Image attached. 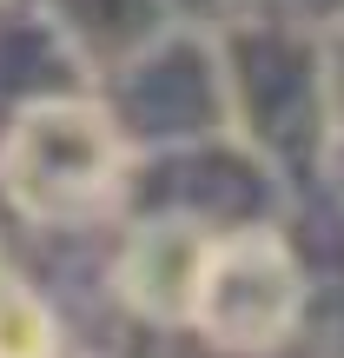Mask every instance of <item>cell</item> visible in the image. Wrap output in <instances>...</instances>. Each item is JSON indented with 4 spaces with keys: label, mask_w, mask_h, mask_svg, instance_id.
Instances as JSON below:
<instances>
[{
    "label": "cell",
    "mask_w": 344,
    "mask_h": 358,
    "mask_svg": "<svg viewBox=\"0 0 344 358\" xmlns=\"http://www.w3.org/2000/svg\"><path fill=\"white\" fill-rule=\"evenodd\" d=\"M0 358H60V319L7 266V252H0Z\"/></svg>",
    "instance_id": "4"
},
{
    "label": "cell",
    "mask_w": 344,
    "mask_h": 358,
    "mask_svg": "<svg viewBox=\"0 0 344 358\" xmlns=\"http://www.w3.org/2000/svg\"><path fill=\"white\" fill-rule=\"evenodd\" d=\"M205 252H212V232H199L192 219H153L126 239L119 252V299H126L140 319L153 325H186L192 319V292H199V272H205Z\"/></svg>",
    "instance_id": "3"
},
{
    "label": "cell",
    "mask_w": 344,
    "mask_h": 358,
    "mask_svg": "<svg viewBox=\"0 0 344 358\" xmlns=\"http://www.w3.org/2000/svg\"><path fill=\"white\" fill-rule=\"evenodd\" d=\"M305 319V272H298L292 245L265 226L218 232L205 252L199 292H192V332L225 358H258L278 352Z\"/></svg>",
    "instance_id": "1"
},
{
    "label": "cell",
    "mask_w": 344,
    "mask_h": 358,
    "mask_svg": "<svg viewBox=\"0 0 344 358\" xmlns=\"http://www.w3.org/2000/svg\"><path fill=\"white\" fill-rule=\"evenodd\" d=\"M119 192V146L87 113L27 120L7 140V199L27 219H87Z\"/></svg>",
    "instance_id": "2"
}]
</instances>
